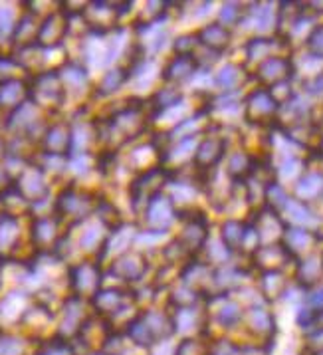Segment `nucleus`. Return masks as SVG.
Returning <instances> with one entry per match:
<instances>
[{"label": "nucleus", "mask_w": 323, "mask_h": 355, "mask_svg": "<svg viewBox=\"0 0 323 355\" xmlns=\"http://www.w3.org/2000/svg\"><path fill=\"white\" fill-rule=\"evenodd\" d=\"M28 89L30 101L38 110H42L44 114H52L66 103V92H64L58 68L44 70L28 78Z\"/></svg>", "instance_id": "nucleus-1"}, {"label": "nucleus", "mask_w": 323, "mask_h": 355, "mask_svg": "<svg viewBox=\"0 0 323 355\" xmlns=\"http://www.w3.org/2000/svg\"><path fill=\"white\" fill-rule=\"evenodd\" d=\"M91 197L82 193L78 187H66L54 197V214L56 218L64 225L66 230L71 227H78L89 216L91 211Z\"/></svg>", "instance_id": "nucleus-2"}, {"label": "nucleus", "mask_w": 323, "mask_h": 355, "mask_svg": "<svg viewBox=\"0 0 323 355\" xmlns=\"http://www.w3.org/2000/svg\"><path fill=\"white\" fill-rule=\"evenodd\" d=\"M66 278H68V288L71 292L70 296L87 300V302L94 298L96 292L101 288V272H99L98 264H91L87 260L70 264Z\"/></svg>", "instance_id": "nucleus-3"}, {"label": "nucleus", "mask_w": 323, "mask_h": 355, "mask_svg": "<svg viewBox=\"0 0 323 355\" xmlns=\"http://www.w3.org/2000/svg\"><path fill=\"white\" fill-rule=\"evenodd\" d=\"M68 34H70L68 16L64 15L60 8H54L46 16H42L36 44L42 46L44 50H56L68 38Z\"/></svg>", "instance_id": "nucleus-4"}, {"label": "nucleus", "mask_w": 323, "mask_h": 355, "mask_svg": "<svg viewBox=\"0 0 323 355\" xmlns=\"http://www.w3.org/2000/svg\"><path fill=\"white\" fill-rule=\"evenodd\" d=\"M12 183L18 187V191L26 197L30 205H36L40 200H46L52 197V189H50V183H48V177L32 161H30L28 167L22 171Z\"/></svg>", "instance_id": "nucleus-5"}, {"label": "nucleus", "mask_w": 323, "mask_h": 355, "mask_svg": "<svg viewBox=\"0 0 323 355\" xmlns=\"http://www.w3.org/2000/svg\"><path fill=\"white\" fill-rule=\"evenodd\" d=\"M71 149V123L66 121H50L38 143V151L48 155L70 157Z\"/></svg>", "instance_id": "nucleus-6"}, {"label": "nucleus", "mask_w": 323, "mask_h": 355, "mask_svg": "<svg viewBox=\"0 0 323 355\" xmlns=\"http://www.w3.org/2000/svg\"><path fill=\"white\" fill-rule=\"evenodd\" d=\"M26 101H30L28 78H15L0 84V114H4V119Z\"/></svg>", "instance_id": "nucleus-7"}, {"label": "nucleus", "mask_w": 323, "mask_h": 355, "mask_svg": "<svg viewBox=\"0 0 323 355\" xmlns=\"http://www.w3.org/2000/svg\"><path fill=\"white\" fill-rule=\"evenodd\" d=\"M30 211H32V205L18 191L15 183H8L0 191V213L10 214L15 218H24V216L30 218Z\"/></svg>", "instance_id": "nucleus-8"}, {"label": "nucleus", "mask_w": 323, "mask_h": 355, "mask_svg": "<svg viewBox=\"0 0 323 355\" xmlns=\"http://www.w3.org/2000/svg\"><path fill=\"white\" fill-rule=\"evenodd\" d=\"M22 242H24V239H22L20 218L0 213V252L6 256V260Z\"/></svg>", "instance_id": "nucleus-9"}, {"label": "nucleus", "mask_w": 323, "mask_h": 355, "mask_svg": "<svg viewBox=\"0 0 323 355\" xmlns=\"http://www.w3.org/2000/svg\"><path fill=\"white\" fill-rule=\"evenodd\" d=\"M278 103L266 89H256L246 101V117L250 121H264V117L276 114Z\"/></svg>", "instance_id": "nucleus-10"}, {"label": "nucleus", "mask_w": 323, "mask_h": 355, "mask_svg": "<svg viewBox=\"0 0 323 355\" xmlns=\"http://www.w3.org/2000/svg\"><path fill=\"white\" fill-rule=\"evenodd\" d=\"M30 345L34 343L20 331L0 329V355H28Z\"/></svg>", "instance_id": "nucleus-11"}, {"label": "nucleus", "mask_w": 323, "mask_h": 355, "mask_svg": "<svg viewBox=\"0 0 323 355\" xmlns=\"http://www.w3.org/2000/svg\"><path fill=\"white\" fill-rule=\"evenodd\" d=\"M197 70V60L191 54H179L171 60V64L165 70V78L171 82H183L186 78H191Z\"/></svg>", "instance_id": "nucleus-12"}, {"label": "nucleus", "mask_w": 323, "mask_h": 355, "mask_svg": "<svg viewBox=\"0 0 323 355\" xmlns=\"http://www.w3.org/2000/svg\"><path fill=\"white\" fill-rule=\"evenodd\" d=\"M222 153H225V141L222 139H207L198 147L197 165H200V169H211L220 161Z\"/></svg>", "instance_id": "nucleus-13"}, {"label": "nucleus", "mask_w": 323, "mask_h": 355, "mask_svg": "<svg viewBox=\"0 0 323 355\" xmlns=\"http://www.w3.org/2000/svg\"><path fill=\"white\" fill-rule=\"evenodd\" d=\"M198 38H200V42L207 44L209 48L216 50V52L225 50L226 46L230 44V34L222 24H211V26L202 28Z\"/></svg>", "instance_id": "nucleus-14"}, {"label": "nucleus", "mask_w": 323, "mask_h": 355, "mask_svg": "<svg viewBox=\"0 0 323 355\" xmlns=\"http://www.w3.org/2000/svg\"><path fill=\"white\" fill-rule=\"evenodd\" d=\"M32 355H73L70 341L62 340V338H48L34 345V354Z\"/></svg>", "instance_id": "nucleus-15"}, {"label": "nucleus", "mask_w": 323, "mask_h": 355, "mask_svg": "<svg viewBox=\"0 0 323 355\" xmlns=\"http://www.w3.org/2000/svg\"><path fill=\"white\" fill-rule=\"evenodd\" d=\"M246 227H242L236 220H228L222 230V239L228 248H238V244L246 239Z\"/></svg>", "instance_id": "nucleus-16"}, {"label": "nucleus", "mask_w": 323, "mask_h": 355, "mask_svg": "<svg viewBox=\"0 0 323 355\" xmlns=\"http://www.w3.org/2000/svg\"><path fill=\"white\" fill-rule=\"evenodd\" d=\"M123 78H125V73L123 70H110L105 71V76H103V80H101V94H113L119 85L123 84Z\"/></svg>", "instance_id": "nucleus-17"}, {"label": "nucleus", "mask_w": 323, "mask_h": 355, "mask_svg": "<svg viewBox=\"0 0 323 355\" xmlns=\"http://www.w3.org/2000/svg\"><path fill=\"white\" fill-rule=\"evenodd\" d=\"M159 207H165V211H167V213H171L169 202H167V200H163V197H159V195H157V197L151 200V209H153V211H157ZM159 220H163V228L169 227L171 218H165L163 214H155V216H151V225L155 227V230H161V227H159Z\"/></svg>", "instance_id": "nucleus-18"}, {"label": "nucleus", "mask_w": 323, "mask_h": 355, "mask_svg": "<svg viewBox=\"0 0 323 355\" xmlns=\"http://www.w3.org/2000/svg\"><path fill=\"white\" fill-rule=\"evenodd\" d=\"M309 48L313 50V54L323 56V26L313 30V34L309 36Z\"/></svg>", "instance_id": "nucleus-19"}, {"label": "nucleus", "mask_w": 323, "mask_h": 355, "mask_svg": "<svg viewBox=\"0 0 323 355\" xmlns=\"http://www.w3.org/2000/svg\"><path fill=\"white\" fill-rule=\"evenodd\" d=\"M10 183V179H8V175H6V171L2 167V163H0V191L4 189V187Z\"/></svg>", "instance_id": "nucleus-20"}, {"label": "nucleus", "mask_w": 323, "mask_h": 355, "mask_svg": "<svg viewBox=\"0 0 323 355\" xmlns=\"http://www.w3.org/2000/svg\"><path fill=\"white\" fill-rule=\"evenodd\" d=\"M6 262H8L6 256L0 252V282H2V274H4V268H6Z\"/></svg>", "instance_id": "nucleus-21"}]
</instances>
